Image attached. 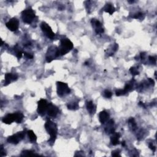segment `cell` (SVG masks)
Segmentation results:
<instances>
[{
    "label": "cell",
    "mask_w": 157,
    "mask_h": 157,
    "mask_svg": "<svg viewBox=\"0 0 157 157\" xmlns=\"http://www.w3.org/2000/svg\"><path fill=\"white\" fill-rule=\"evenodd\" d=\"M45 128L50 136V138L48 140V142L52 145L55 142V140L57 138V134L58 131L57 126L55 123L49 120H47L45 124Z\"/></svg>",
    "instance_id": "cell-1"
},
{
    "label": "cell",
    "mask_w": 157,
    "mask_h": 157,
    "mask_svg": "<svg viewBox=\"0 0 157 157\" xmlns=\"http://www.w3.org/2000/svg\"><path fill=\"white\" fill-rule=\"evenodd\" d=\"M73 49V44L69 39H63L61 41L60 46L58 48L61 55H64Z\"/></svg>",
    "instance_id": "cell-2"
},
{
    "label": "cell",
    "mask_w": 157,
    "mask_h": 157,
    "mask_svg": "<svg viewBox=\"0 0 157 157\" xmlns=\"http://www.w3.org/2000/svg\"><path fill=\"white\" fill-rule=\"evenodd\" d=\"M22 18L25 24H30L35 17V12L31 9H28L24 10L22 13Z\"/></svg>",
    "instance_id": "cell-3"
},
{
    "label": "cell",
    "mask_w": 157,
    "mask_h": 157,
    "mask_svg": "<svg viewBox=\"0 0 157 157\" xmlns=\"http://www.w3.org/2000/svg\"><path fill=\"white\" fill-rule=\"evenodd\" d=\"M57 94L60 97L69 94V93L71 92V89L68 87L67 83L58 82L57 83Z\"/></svg>",
    "instance_id": "cell-4"
},
{
    "label": "cell",
    "mask_w": 157,
    "mask_h": 157,
    "mask_svg": "<svg viewBox=\"0 0 157 157\" xmlns=\"http://www.w3.org/2000/svg\"><path fill=\"white\" fill-rule=\"evenodd\" d=\"M25 136V131H21L18 132V133L14 134L12 136H10L7 139V141L9 143L13 144H17L20 141L24 139V137Z\"/></svg>",
    "instance_id": "cell-5"
},
{
    "label": "cell",
    "mask_w": 157,
    "mask_h": 157,
    "mask_svg": "<svg viewBox=\"0 0 157 157\" xmlns=\"http://www.w3.org/2000/svg\"><path fill=\"white\" fill-rule=\"evenodd\" d=\"M41 28L42 32L47 38L50 39H53L54 38L55 33L52 31V28L50 27L49 25L47 23L43 22L41 25Z\"/></svg>",
    "instance_id": "cell-6"
},
{
    "label": "cell",
    "mask_w": 157,
    "mask_h": 157,
    "mask_svg": "<svg viewBox=\"0 0 157 157\" xmlns=\"http://www.w3.org/2000/svg\"><path fill=\"white\" fill-rule=\"evenodd\" d=\"M47 107H48V103L46 99H42L39 100L38 101V109H37L38 114L41 116H44L47 112Z\"/></svg>",
    "instance_id": "cell-7"
},
{
    "label": "cell",
    "mask_w": 157,
    "mask_h": 157,
    "mask_svg": "<svg viewBox=\"0 0 157 157\" xmlns=\"http://www.w3.org/2000/svg\"><path fill=\"white\" fill-rule=\"evenodd\" d=\"M6 26L11 31H15L18 30L19 27V21L17 18H13L7 22Z\"/></svg>",
    "instance_id": "cell-8"
},
{
    "label": "cell",
    "mask_w": 157,
    "mask_h": 157,
    "mask_svg": "<svg viewBox=\"0 0 157 157\" xmlns=\"http://www.w3.org/2000/svg\"><path fill=\"white\" fill-rule=\"evenodd\" d=\"M59 110L57 108V107L53 105L52 103H49L48 104V107H47V114L52 117H55L57 116Z\"/></svg>",
    "instance_id": "cell-9"
},
{
    "label": "cell",
    "mask_w": 157,
    "mask_h": 157,
    "mask_svg": "<svg viewBox=\"0 0 157 157\" xmlns=\"http://www.w3.org/2000/svg\"><path fill=\"white\" fill-rule=\"evenodd\" d=\"M91 24H93V25H94L95 26V31H96V34H101V33H103L104 32V29L102 27V25L100 23L99 21L96 20L95 19H92Z\"/></svg>",
    "instance_id": "cell-10"
},
{
    "label": "cell",
    "mask_w": 157,
    "mask_h": 157,
    "mask_svg": "<svg viewBox=\"0 0 157 157\" xmlns=\"http://www.w3.org/2000/svg\"><path fill=\"white\" fill-rule=\"evenodd\" d=\"M18 76L16 74H12L11 73H7L5 74V81H4V86L9 85L12 81H16Z\"/></svg>",
    "instance_id": "cell-11"
},
{
    "label": "cell",
    "mask_w": 157,
    "mask_h": 157,
    "mask_svg": "<svg viewBox=\"0 0 157 157\" xmlns=\"http://www.w3.org/2000/svg\"><path fill=\"white\" fill-rule=\"evenodd\" d=\"M15 114H9L6 115L4 118L2 119L3 123L6 124H11L12 122H15Z\"/></svg>",
    "instance_id": "cell-12"
},
{
    "label": "cell",
    "mask_w": 157,
    "mask_h": 157,
    "mask_svg": "<svg viewBox=\"0 0 157 157\" xmlns=\"http://www.w3.org/2000/svg\"><path fill=\"white\" fill-rule=\"evenodd\" d=\"M109 118V114L108 112H107L105 110L101 111L99 114V119L100 122L103 124V123H106L107 122L108 119Z\"/></svg>",
    "instance_id": "cell-13"
},
{
    "label": "cell",
    "mask_w": 157,
    "mask_h": 157,
    "mask_svg": "<svg viewBox=\"0 0 157 157\" xmlns=\"http://www.w3.org/2000/svg\"><path fill=\"white\" fill-rule=\"evenodd\" d=\"M113 136L111 137V139H110V142H111V144L113 145H116L117 144H119V138L120 137V134L118 133V132H114Z\"/></svg>",
    "instance_id": "cell-14"
},
{
    "label": "cell",
    "mask_w": 157,
    "mask_h": 157,
    "mask_svg": "<svg viewBox=\"0 0 157 157\" xmlns=\"http://www.w3.org/2000/svg\"><path fill=\"white\" fill-rule=\"evenodd\" d=\"M104 10L106 12H108V13L110 14V15L112 14L116 11V9H115L114 7L111 4H106V6L104 7Z\"/></svg>",
    "instance_id": "cell-15"
},
{
    "label": "cell",
    "mask_w": 157,
    "mask_h": 157,
    "mask_svg": "<svg viewBox=\"0 0 157 157\" xmlns=\"http://www.w3.org/2000/svg\"><path fill=\"white\" fill-rule=\"evenodd\" d=\"M87 109L90 114H94V112H95V106H94L93 103V102L91 101L87 102Z\"/></svg>",
    "instance_id": "cell-16"
},
{
    "label": "cell",
    "mask_w": 157,
    "mask_h": 157,
    "mask_svg": "<svg viewBox=\"0 0 157 157\" xmlns=\"http://www.w3.org/2000/svg\"><path fill=\"white\" fill-rule=\"evenodd\" d=\"M14 114H15V119H16L15 122H17V123H21L22 121L23 120V119H24V114H23L22 112H16V113H14Z\"/></svg>",
    "instance_id": "cell-17"
},
{
    "label": "cell",
    "mask_w": 157,
    "mask_h": 157,
    "mask_svg": "<svg viewBox=\"0 0 157 157\" xmlns=\"http://www.w3.org/2000/svg\"><path fill=\"white\" fill-rule=\"evenodd\" d=\"M28 135L29 139L30 140V141L33 142H35L37 139V137L36 136V134H34V132L32 131V130H30L27 132Z\"/></svg>",
    "instance_id": "cell-18"
},
{
    "label": "cell",
    "mask_w": 157,
    "mask_h": 157,
    "mask_svg": "<svg viewBox=\"0 0 157 157\" xmlns=\"http://www.w3.org/2000/svg\"><path fill=\"white\" fill-rule=\"evenodd\" d=\"M68 109H70V110H76L79 108V105L76 103H69L68 104Z\"/></svg>",
    "instance_id": "cell-19"
},
{
    "label": "cell",
    "mask_w": 157,
    "mask_h": 157,
    "mask_svg": "<svg viewBox=\"0 0 157 157\" xmlns=\"http://www.w3.org/2000/svg\"><path fill=\"white\" fill-rule=\"evenodd\" d=\"M33 155H38V154H35L34 152L31 150H25L23 151L21 154V156H33Z\"/></svg>",
    "instance_id": "cell-20"
},
{
    "label": "cell",
    "mask_w": 157,
    "mask_h": 157,
    "mask_svg": "<svg viewBox=\"0 0 157 157\" xmlns=\"http://www.w3.org/2000/svg\"><path fill=\"white\" fill-rule=\"evenodd\" d=\"M129 123L131 124V126L132 127V130H135L136 128V123L135 120L133 118H131L128 121Z\"/></svg>",
    "instance_id": "cell-21"
},
{
    "label": "cell",
    "mask_w": 157,
    "mask_h": 157,
    "mask_svg": "<svg viewBox=\"0 0 157 157\" xmlns=\"http://www.w3.org/2000/svg\"><path fill=\"white\" fill-rule=\"evenodd\" d=\"M132 85L131 84V83H127V84L125 85V88H124V89L123 90L127 93L128 92V91L132 90Z\"/></svg>",
    "instance_id": "cell-22"
},
{
    "label": "cell",
    "mask_w": 157,
    "mask_h": 157,
    "mask_svg": "<svg viewBox=\"0 0 157 157\" xmlns=\"http://www.w3.org/2000/svg\"><path fill=\"white\" fill-rule=\"evenodd\" d=\"M112 95V93L110 92L109 90H105V91H104V96L105 98H111Z\"/></svg>",
    "instance_id": "cell-23"
},
{
    "label": "cell",
    "mask_w": 157,
    "mask_h": 157,
    "mask_svg": "<svg viewBox=\"0 0 157 157\" xmlns=\"http://www.w3.org/2000/svg\"><path fill=\"white\" fill-rule=\"evenodd\" d=\"M116 95L118 96H122V95H124L126 93V91L124 90H118L116 91Z\"/></svg>",
    "instance_id": "cell-24"
},
{
    "label": "cell",
    "mask_w": 157,
    "mask_h": 157,
    "mask_svg": "<svg viewBox=\"0 0 157 157\" xmlns=\"http://www.w3.org/2000/svg\"><path fill=\"white\" fill-rule=\"evenodd\" d=\"M130 71L131 73V74H132V75H138V74H139V72L137 71V69H136L135 68H131V69H130Z\"/></svg>",
    "instance_id": "cell-25"
},
{
    "label": "cell",
    "mask_w": 157,
    "mask_h": 157,
    "mask_svg": "<svg viewBox=\"0 0 157 157\" xmlns=\"http://www.w3.org/2000/svg\"><path fill=\"white\" fill-rule=\"evenodd\" d=\"M0 154H1V157H4V156H6V153L5 150L4 149V147H3V145H1V150H0Z\"/></svg>",
    "instance_id": "cell-26"
},
{
    "label": "cell",
    "mask_w": 157,
    "mask_h": 157,
    "mask_svg": "<svg viewBox=\"0 0 157 157\" xmlns=\"http://www.w3.org/2000/svg\"><path fill=\"white\" fill-rule=\"evenodd\" d=\"M149 60H150V61L151 63H152V64L156 63V59L155 57H152V56H150L149 57Z\"/></svg>",
    "instance_id": "cell-27"
},
{
    "label": "cell",
    "mask_w": 157,
    "mask_h": 157,
    "mask_svg": "<svg viewBox=\"0 0 157 157\" xmlns=\"http://www.w3.org/2000/svg\"><path fill=\"white\" fill-rule=\"evenodd\" d=\"M143 14L141 13V12H139V13L136 14H135L134 16H133V18H136V19H138V18H140V17L142 16Z\"/></svg>",
    "instance_id": "cell-28"
},
{
    "label": "cell",
    "mask_w": 157,
    "mask_h": 157,
    "mask_svg": "<svg viewBox=\"0 0 157 157\" xmlns=\"http://www.w3.org/2000/svg\"><path fill=\"white\" fill-rule=\"evenodd\" d=\"M112 155L114 156V157H118V156H120V154L119 151L116 150L112 152Z\"/></svg>",
    "instance_id": "cell-29"
},
{
    "label": "cell",
    "mask_w": 157,
    "mask_h": 157,
    "mask_svg": "<svg viewBox=\"0 0 157 157\" xmlns=\"http://www.w3.org/2000/svg\"><path fill=\"white\" fill-rule=\"evenodd\" d=\"M24 55H25V57L27 58H29V59H31V58H33V56L32 55L30 54V53H26V52L24 53Z\"/></svg>",
    "instance_id": "cell-30"
},
{
    "label": "cell",
    "mask_w": 157,
    "mask_h": 157,
    "mask_svg": "<svg viewBox=\"0 0 157 157\" xmlns=\"http://www.w3.org/2000/svg\"><path fill=\"white\" fill-rule=\"evenodd\" d=\"M22 54H23L22 52H21V51H20V50L17 51V54H16V55H17V57L18 58V59H20L22 57Z\"/></svg>",
    "instance_id": "cell-31"
},
{
    "label": "cell",
    "mask_w": 157,
    "mask_h": 157,
    "mask_svg": "<svg viewBox=\"0 0 157 157\" xmlns=\"http://www.w3.org/2000/svg\"><path fill=\"white\" fill-rule=\"evenodd\" d=\"M149 148L151 150H152V151H153V152H155V150H156V147H155L154 145H153V144H152V143H150V144H149Z\"/></svg>",
    "instance_id": "cell-32"
},
{
    "label": "cell",
    "mask_w": 157,
    "mask_h": 157,
    "mask_svg": "<svg viewBox=\"0 0 157 157\" xmlns=\"http://www.w3.org/2000/svg\"><path fill=\"white\" fill-rule=\"evenodd\" d=\"M149 82H150V83H152V85H154V83H155V82H154V81H153V80H152V79H149Z\"/></svg>",
    "instance_id": "cell-33"
},
{
    "label": "cell",
    "mask_w": 157,
    "mask_h": 157,
    "mask_svg": "<svg viewBox=\"0 0 157 157\" xmlns=\"http://www.w3.org/2000/svg\"><path fill=\"white\" fill-rule=\"evenodd\" d=\"M140 57H141L142 59H144V58H145V53H141Z\"/></svg>",
    "instance_id": "cell-34"
},
{
    "label": "cell",
    "mask_w": 157,
    "mask_h": 157,
    "mask_svg": "<svg viewBox=\"0 0 157 157\" xmlns=\"http://www.w3.org/2000/svg\"><path fill=\"white\" fill-rule=\"evenodd\" d=\"M122 145H123V146H125V141L122 142Z\"/></svg>",
    "instance_id": "cell-35"
},
{
    "label": "cell",
    "mask_w": 157,
    "mask_h": 157,
    "mask_svg": "<svg viewBox=\"0 0 157 157\" xmlns=\"http://www.w3.org/2000/svg\"><path fill=\"white\" fill-rule=\"evenodd\" d=\"M128 3H134V1H128Z\"/></svg>",
    "instance_id": "cell-36"
}]
</instances>
